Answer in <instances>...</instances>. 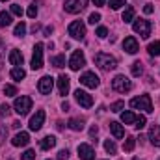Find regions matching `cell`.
<instances>
[{
	"mask_svg": "<svg viewBox=\"0 0 160 160\" xmlns=\"http://www.w3.org/2000/svg\"><path fill=\"white\" fill-rule=\"evenodd\" d=\"M93 62H95V65H99L104 71H110V69H116L118 67V60L114 56L106 54V52H97L93 56Z\"/></svg>",
	"mask_w": 160,
	"mask_h": 160,
	"instance_id": "1",
	"label": "cell"
},
{
	"mask_svg": "<svg viewBox=\"0 0 160 160\" xmlns=\"http://www.w3.org/2000/svg\"><path fill=\"white\" fill-rule=\"evenodd\" d=\"M130 106L134 110H143L145 114H151L153 112V102H151V97L149 95H140L136 99L130 101Z\"/></svg>",
	"mask_w": 160,
	"mask_h": 160,
	"instance_id": "2",
	"label": "cell"
},
{
	"mask_svg": "<svg viewBox=\"0 0 160 160\" xmlns=\"http://www.w3.org/2000/svg\"><path fill=\"white\" fill-rule=\"evenodd\" d=\"M32 99L30 97H26V95H21V97H17L15 99V104H13V108H15V112L22 118V116H26L30 110H32Z\"/></svg>",
	"mask_w": 160,
	"mask_h": 160,
	"instance_id": "3",
	"label": "cell"
},
{
	"mask_svg": "<svg viewBox=\"0 0 160 160\" xmlns=\"http://www.w3.org/2000/svg\"><path fill=\"white\" fill-rule=\"evenodd\" d=\"M112 89H116L118 93H127L132 89V82L127 78L125 75H118L116 78L112 80Z\"/></svg>",
	"mask_w": 160,
	"mask_h": 160,
	"instance_id": "4",
	"label": "cell"
},
{
	"mask_svg": "<svg viewBox=\"0 0 160 160\" xmlns=\"http://www.w3.org/2000/svg\"><path fill=\"white\" fill-rule=\"evenodd\" d=\"M151 22L149 21H145V19H138V21H134V24H132V30L136 32V34H140V38H143V39H147L149 36H151Z\"/></svg>",
	"mask_w": 160,
	"mask_h": 160,
	"instance_id": "5",
	"label": "cell"
},
{
	"mask_svg": "<svg viewBox=\"0 0 160 160\" xmlns=\"http://www.w3.org/2000/svg\"><path fill=\"white\" fill-rule=\"evenodd\" d=\"M69 36L75 38V39H84V36H86V24L82 21H73L69 24Z\"/></svg>",
	"mask_w": 160,
	"mask_h": 160,
	"instance_id": "6",
	"label": "cell"
},
{
	"mask_svg": "<svg viewBox=\"0 0 160 160\" xmlns=\"http://www.w3.org/2000/svg\"><path fill=\"white\" fill-rule=\"evenodd\" d=\"M84 65H86V56H84V52H82V50H75L73 56H71V60H69V67H71L73 71H78Z\"/></svg>",
	"mask_w": 160,
	"mask_h": 160,
	"instance_id": "7",
	"label": "cell"
},
{
	"mask_svg": "<svg viewBox=\"0 0 160 160\" xmlns=\"http://www.w3.org/2000/svg\"><path fill=\"white\" fill-rule=\"evenodd\" d=\"M86 6H88V0H65L63 4L65 11L69 13H80L82 9H86Z\"/></svg>",
	"mask_w": 160,
	"mask_h": 160,
	"instance_id": "8",
	"label": "cell"
},
{
	"mask_svg": "<svg viewBox=\"0 0 160 160\" xmlns=\"http://www.w3.org/2000/svg\"><path fill=\"white\" fill-rule=\"evenodd\" d=\"M75 99H77V102H78L82 108H91L93 106V97L89 93L82 91V89H77L75 91Z\"/></svg>",
	"mask_w": 160,
	"mask_h": 160,
	"instance_id": "9",
	"label": "cell"
},
{
	"mask_svg": "<svg viewBox=\"0 0 160 160\" xmlns=\"http://www.w3.org/2000/svg\"><path fill=\"white\" fill-rule=\"evenodd\" d=\"M43 67V45L36 43L34 47V54H32V69H41Z\"/></svg>",
	"mask_w": 160,
	"mask_h": 160,
	"instance_id": "10",
	"label": "cell"
},
{
	"mask_svg": "<svg viewBox=\"0 0 160 160\" xmlns=\"http://www.w3.org/2000/svg\"><path fill=\"white\" fill-rule=\"evenodd\" d=\"M80 84H82V86H86V88H91V89H95V88L99 86V77H97L95 73L88 71V73H84V75L80 77Z\"/></svg>",
	"mask_w": 160,
	"mask_h": 160,
	"instance_id": "11",
	"label": "cell"
},
{
	"mask_svg": "<svg viewBox=\"0 0 160 160\" xmlns=\"http://www.w3.org/2000/svg\"><path fill=\"white\" fill-rule=\"evenodd\" d=\"M52 86H54V78L52 77H43L38 82V89H39V93H43V95H48L52 91Z\"/></svg>",
	"mask_w": 160,
	"mask_h": 160,
	"instance_id": "12",
	"label": "cell"
},
{
	"mask_svg": "<svg viewBox=\"0 0 160 160\" xmlns=\"http://www.w3.org/2000/svg\"><path fill=\"white\" fill-rule=\"evenodd\" d=\"M123 50H127L128 54H136L140 50V45H138L136 38H132V36L125 38V41H123Z\"/></svg>",
	"mask_w": 160,
	"mask_h": 160,
	"instance_id": "13",
	"label": "cell"
},
{
	"mask_svg": "<svg viewBox=\"0 0 160 160\" xmlns=\"http://www.w3.org/2000/svg\"><path fill=\"white\" fill-rule=\"evenodd\" d=\"M78 157L82 160H93L95 158V151H93L91 145H88V143H80L78 145Z\"/></svg>",
	"mask_w": 160,
	"mask_h": 160,
	"instance_id": "14",
	"label": "cell"
},
{
	"mask_svg": "<svg viewBox=\"0 0 160 160\" xmlns=\"http://www.w3.org/2000/svg\"><path fill=\"white\" fill-rule=\"evenodd\" d=\"M43 123H45V112L38 110L36 116L30 119V130H39L41 127H43Z\"/></svg>",
	"mask_w": 160,
	"mask_h": 160,
	"instance_id": "15",
	"label": "cell"
},
{
	"mask_svg": "<svg viewBox=\"0 0 160 160\" xmlns=\"http://www.w3.org/2000/svg\"><path fill=\"white\" fill-rule=\"evenodd\" d=\"M28 142H30V136H28V132H19V134H15V136H13V140H11V143H13L15 147L28 145Z\"/></svg>",
	"mask_w": 160,
	"mask_h": 160,
	"instance_id": "16",
	"label": "cell"
},
{
	"mask_svg": "<svg viewBox=\"0 0 160 160\" xmlns=\"http://www.w3.org/2000/svg\"><path fill=\"white\" fill-rule=\"evenodd\" d=\"M69 84H71L69 77H65V75L58 77V91H60V95H67L69 93Z\"/></svg>",
	"mask_w": 160,
	"mask_h": 160,
	"instance_id": "17",
	"label": "cell"
},
{
	"mask_svg": "<svg viewBox=\"0 0 160 160\" xmlns=\"http://www.w3.org/2000/svg\"><path fill=\"white\" fill-rule=\"evenodd\" d=\"M149 140L155 147H160V127L158 125H153L151 130H149Z\"/></svg>",
	"mask_w": 160,
	"mask_h": 160,
	"instance_id": "18",
	"label": "cell"
},
{
	"mask_svg": "<svg viewBox=\"0 0 160 160\" xmlns=\"http://www.w3.org/2000/svg\"><path fill=\"white\" fill-rule=\"evenodd\" d=\"M22 62H24V58H22V54H21V50H11L9 52V63L11 65H15V67H19V65H22Z\"/></svg>",
	"mask_w": 160,
	"mask_h": 160,
	"instance_id": "19",
	"label": "cell"
},
{
	"mask_svg": "<svg viewBox=\"0 0 160 160\" xmlns=\"http://www.w3.org/2000/svg\"><path fill=\"white\" fill-rule=\"evenodd\" d=\"M54 145H56V138H54V136H45L39 142V147L43 151H48V149H52Z\"/></svg>",
	"mask_w": 160,
	"mask_h": 160,
	"instance_id": "20",
	"label": "cell"
},
{
	"mask_svg": "<svg viewBox=\"0 0 160 160\" xmlns=\"http://www.w3.org/2000/svg\"><path fill=\"white\" fill-rule=\"evenodd\" d=\"M110 132H112V134H114L118 140L125 136V130H123V127H121L118 121H112V123H110Z\"/></svg>",
	"mask_w": 160,
	"mask_h": 160,
	"instance_id": "21",
	"label": "cell"
},
{
	"mask_svg": "<svg viewBox=\"0 0 160 160\" xmlns=\"http://www.w3.org/2000/svg\"><path fill=\"white\" fill-rule=\"evenodd\" d=\"M69 128L71 130H75V132H80L82 128H84V119H77V118H73V119H69Z\"/></svg>",
	"mask_w": 160,
	"mask_h": 160,
	"instance_id": "22",
	"label": "cell"
},
{
	"mask_svg": "<svg viewBox=\"0 0 160 160\" xmlns=\"http://www.w3.org/2000/svg\"><path fill=\"white\" fill-rule=\"evenodd\" d=\"M24 77H26V71H24L22 67H13V69H11V78H13V80L21 82Z\"/></svg>",
	"mask_w": 160,
	"mask_h": 160,
	"instance_id": "23",
	"label": "cell"
},
{
	"mask_svg": "<svg viewBox=\"0 0 160 160\" xmlns=\"http://www.w3.org/2000/svg\"><path fill=\"white\" fill-rule=\"evenodd\" d=\"M134 145H136V138H134V136H127V140H125V143H123V151L130 153V151L134 149Z\"/></svg>",
	"mask_w": 160,
	"mask_h": 160,
	"instance_id": "24",
	"label": "cell"
},
{
	"mask_svg": "<svg viewBox=\"0 0 160 160\" xmlns=\"http://www.w3.org/2000/svg\"><path fill=\"white\" fill-rule=\"evenodd\" d=\"M9 24H11V13L2 11V13H0V28H6V26H9Z\"/></svg>",
	"mask_w": 160,
	"mask_h": 160,
	"instance_id": "25",
	"label": "cell"
},
{
	"mask_svg": "<svg viewBox=\"0 0 160 160\" xmlns=\"http://www.w3.org/2000/svg\"><path fill=\"white\" fill-rule=\"evenodd\" d=\"M50 63H52L54 67H58V69H62V67L65 65V56H63V54H60V56H54V58L50 60Z\"/></svg>",
	"mask_w": 160,
	"mask_h": 160,
	"instance_id": "26",
	"label": "cell"
},
{
	"mask_svg": "<svg viewBox=\"0 0 160 160\" xmlns=\"http://www.w3.org/2000/svg\"><path fill=\"white\" fill-rule=\"evenodd\" d=\"M121 121H123L125 125H132V123L136 121V116H134L132 112H123V114H121Z\"/></svg>",
	"mask_w": 160,
	"mask_h": 160,
	"instance_id": "27",
	"label": "cell"
},
{
	"mask_svg": "<svg viewBox=\"0 0 160 160\" xmlns=\"http://www.w3.org/2000/svg\"><path fill=\"white\" fill-rule=\"evenodd\" d=\"M147 50H149V54H151V56H160V41H155V43H149Z\"/></svg>",
	"mask_w": 160,
	"mask_h": 160,
	"instance_id": "28",
	"label": "cell"
},
{
	"mask_svg": "<svg viewBox=\"0 0 160 160\" xmlns=\"http://www.w3.org/2000/svg\"><path fill=\"white\" fill-rule=\"evenodd\" d=\"M104 151H106L108 155H116V153H118V147H116V143H114L112 140H106V142H104Z\"/></svg>",
	"mask_w": 160,
	"mask_h": 160,
	"instance_id": "29",
	"label": "cell"
},
{
	"mask_svg": "<svg viewBox=\"0 0 160 160\" xmlns=\"http://www.w3.org/2000/svg\"><path fill=\"white\" fill-rule=\"evenodd\" d=\"M132 19H134V8H132V6H128V8L123 11V21H125V22H130Z\"/></svg>",
	"mask_w": 160,
	"mask_h": 160,
	"instance_id": "30",
	"label": "cell"
},
{
	"mask_svg": "<svg viewBox=\"0 0 160 160\" xmlns=\"http://www.w3.org/2000/svg\"><path fill=\"white\" fill-rule=\"evenodd\" d=\"M130 71H132V77H140V75L143 73L142 62H134V63H132V67H130Z\"/></svg>",
	"mask_w": 160,
	"mask_h": 160,
	"instance_id": "31",
	"label": "cell"
},
{
	"mask_svg": "<svg viewBox=\"0 0 160 160\" xmlns=\"http://www.w3.org/2000/svg\"><path fill=\"white\" fill-rule=\"evenodd\" d=\"M24 34H26V24H24V22L21 21V22H19V24L15 26V36H17V38H22Z\"/></svg>",
	"mask_w": 160,
	"mask_h": 160,
	"instance_id": "32",
	"label": "cell"
},
{
	"mask_svg": "<svg viewBox=\"0 0 160 160\" xmlns=\"http://www.w3.org/2000/svg\"><path fill=\"white\" fill-rule=\"evenodd\" d=\"M4 93H6V97H15V95H17V88L6 84V86H4Z\"/></svg>",
	"mask_w": 160,
	"mask_h": 160,
	"instance_id": "33",
	"label": "cell"
},
{
	"mask_svg": "<svg viewBox=\"0 0 160 160\" xmlns=\"http://www.w3.org/2000/svg\"><path fill=\"white\" fill-rule=\"evenodd\" d=\"M147 125V119H145V116H136V121H134V127L140 130V128H143Z\"/></svg>",
	"mask_w": 160,
	"mask_h": 160,
	"instance_id": "34",
	"label": "cell"
},
{
	"mask_svg": "<svg viewBox=\"0 0 160 160\" xmlns=\"http://www.w3.org/2000/svg\"><path fill=\"white\" fill-rule=\"evenodd\" d=\"M123 108H125V102H123V101H116V102L110 106V112H116V114H118V112H121Z\"/></svg>",
	"mask_w": 160,
	"mask_h": 160,
	"instance_id": "35",
	"label": "cell"
},
{
	"mask_svg": "<svg viewBox=\"0 0 160 160\" xmlns=\"http://www.w3.org/2000/svg\"><path fill=\"white\" fill-rule=\"evenodd\" d=\"M28 17H30V19H36V17H38V4H36V2L30 4V8H28Z\"/></svg>",
	"mask_w": 160,
	"mask_h": 160,
	"instance_id": "36",
	"label": "cell"
},
{
	"mask_svg": "<svg viewBox=\"0 0 160 160\" xmlns=\"http://www.w3.org/2000/svg\"><path fill=\"white\" fill-rule=\"evenodd\" d=\"M108 4L112 9H119L121 6H125V0H108Z\"/></svg>",
	"mask_w": 160,
	"mask_h": 160,
	"instance_id": "37",
	"label": "cell"
},
{
	"mask_svg": "<svg viewBox=\"0 0 160 160\" xmlns=\"http://www.w3.org/2000/svg\"><path fill=\"white\" fill-rule=\"evenodd\" d=\"M11 13L17 15V17H22V8L19 4H11Z\"/></svg>",
	"mask_w": 160,
	"mask_h": 160,
	"instance_id": "38",
	"label": "cell"
},
{
	"mask_svg": "<svg viewBox=\"0 0 160 160\" xmlns=\"http://www.w3.org/2000/svg\"><path fill=\"white\" fill-rule=\"evenodd\" d=\"M99 21H101V13H91V15H89V19H88V22H89V24H97Z\"/></svg>",
	"mask_w": 160,
	"mask_h": 160,
	"instance_id": "39",
	"label": "cell"
},
{
	"mask_svg": "<svg viewBox=\"0 0 160 160\" xmlns=\"http://www.w3.org/2000/svg\"><path fill=\"white\" fill-rule=\"evenodd\" d=\"M34 158H36V151L28 149V151H24V153H22V160H34Z\"/></svg>",
	"mask_w": 160,
	"mask_h": 160,
	"instance_id": "40",
	"label": "cell"
},
{
	"mask_svg": "<svg viewBox=\"0 0 160 160\" xmlns=\"http://www.w3.org/2000/svg\"><path fill=\"white\" fill-rule=\"evenodd\" d=\"M67 158H69V151L67 149H62L58 153V160H67Z\"/></svg>",
	"mask_w": 160,
	"mask_h": 160,
	"instance_id": "41",
	"label": "cell"
},
{
	"mask_svg": "<svg viewBox=\"0 0 160 160\" xmlns=\"http://www.w3.org/2000/svg\"><path fill=\"white\" fill-rule=\"evenodd\" d=\"M106 34H108V30H106L104 26H99V28H97V36H99V38H106Z\"/></svg>",
	"mask_w": 160,
	"mask_h": 160,
	"instance_id": "42",
	"label": "cell"
},
{
	"mask_svg": "<svg viewBox=\"0 0 160 160\" xmlns=\"http://www.w3.org/2000/svg\"><path fill=\"white\" fill-rule=\"evenodd\" d=\"M0 114H2V116H8V114H9V106H8L6 102L0 106Z\"/></svg>",
	"mask_w": 160,
	"mask_h": 160,
	"instance_id": "43",
	"label": "cell"
},
{
	"mask_svg": "<svg viewBox=\"0 0 160 160\" xmlns=\"http://www.w3.org/2000/svg\"><path fill=\"white\" fill-rule=\"evenodd\" d=\"M143 13H145V15H151V13H153V6H151V4H145V6H143Z\"/></svg>",
	"mask_w": 160,
	"mask_h": 160,
	"instance_id": "44",
	"label": "cell"
},
{
	"mask_svg": "<svg viewBox=\"0 0 160 160\" xmlns=\"http://www.w3.org/2000/svg\"><path fill=\"white\" fill-rule=\"evenodd\" d=\"M6 136H8V128H6V127H0V142H2Z\"/></svg>",
	"mask_w": 160,
	"mask_h": 160,
	"instance_id": "45",
	"label": "cell"
},
{
	"mask_svg": "<svg viewBox=\"0 0 160 160\" xmlns=\"http://www.w3.org/2000/svg\"><path fill=\"white\" fill-rule=\"evenodd\" d=\"M52 32H54V28H52V26H47V28H45V36H50Z\"/></svg>",
	"mask_w": 160,
	"mask_h": 160,
	"instance_id": "46",
	"label": "cell"
},
{
	"mask_svg": "<svg viewBox=\"0 0 160 160\" xmlns=\"http://www.w3.org/2000/svg\"><path fill=\"white\" fill-rule=\"evenodd\" d=\"M97 132H99V128H97V127H91V130H89V134H91V136H97Z\"/></svg>",
	"mask_w": 160,
	"mask_h": 160,
	"instance_id": "47",
	"label": "cell"
},
{
	"mask_svg": "<svg viewBox=\"0 0 160 160\" xmlns=\"http://www.w3.org/2000/svg\"><path fill=\"white\" fill-rule=\"evenodd\" d=\"M91 2H93L95 6H104V2H106V0H91Z\"/></svg>",
	"mask_w": 160,
	"mask_h": 160,
	"instance_id": "48",
	"label": "cell"
},
{
	"mask_svg": "<svg viewBox=\"0 0 160 160\" xmlns=\"http://www.w3.org/2000/svg\"><path fill=\"white\" fill-rule=\"evenodd\" d=\"M62 110L67 112V110H69V102H63V104H62Z\"/></svg>",
	"mask_w": 160,
	"mask_h": 160,
	"instance_id": "49",
	"label": "cell"
},
{
	"mask_svg": "<svg viewBox=\"0 0 160 160\" xmlns=\"http://www.w3.org/2000/svg\"><path fill=\"white\" fill-rule=\"evenodd\" d=\"M38 30H39V24H34V26H32V32H34V34H36V32H38Z\"/></svg>",
	"mask_w": 160,
	"mask_h": 160,
	"instance_id": "50",
	"label": "cell"
},
{
	"mask_svg": "<svg viewBox=\"0 0 160 160\" xmlns=\"http://www.w3.org/2000/svg\"><path fill=\"white\" fill-rule=\"evenodd\" d=\"M11 127H13V128H19V127H21V123H19V121H13V125H11Z\"/></svg>",
	"mask_w": 160,
	"mask_h": 160,
	"instance_id": "51",
	"label": "cell"
},
{
	"mask_svg": "<svg viewBox=\"0 0 160 160\" xmlns=\"http://www.w3.org/2000/svg\"><path fill=\"white\" fill-rule=\"evenodd\" d=\"M0 60H2V43H0Z\"/></svg>",
	"mask_w": 160,
	"mask_h": 160,
	"instance_id": "52",
	"label": "cell"
},
{
	"mask_svg": "<svg viewBox=\"0 0 160 160\" xmlns=\"http://www.w3.org/2000/svg\"><path fill=\"white\" fill-rule=\"evenodd\" d=\"M132 160H140V158H132Z\"/></svg>",
	"mask_w": 160,
	"mask_h": 160,
	"instance_id": "53",
	"label": "cell"
},
{
	"mask_svg": "<svg viewBox=\"0 0 160 160\" xmlns=\"http://www.w3.org/2000/svg\"><path fill=\"white\" fill-rule=\"evenodd\" d=\"M2 2H6V0H2Z\"/></svg>",
	"mask_w": 160,
	"mask_h": 160,
	"instance_id": "54",
	"label": "cell"
},
{
	"mask_svg": "<svg viewBox=\"0 0 160 160\" xmlns=\"http://www.w3.org/2000/svg\"><path fill=\"white\" fill-rule=\"evenodd\" d=\"M158 160H160V158H158Z\"/></svg>",
	"mask_w": 160,
	"mask_h": 160,
	"instance_id": "55",
	"label": "cell"
}]
</instances>
